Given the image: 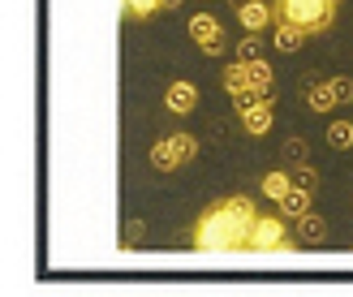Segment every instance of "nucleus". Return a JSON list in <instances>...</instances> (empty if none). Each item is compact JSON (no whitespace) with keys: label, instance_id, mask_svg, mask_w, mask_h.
Here are the masks:
<instances>
[{"label":"nucleus","instance_id":"nucleus-24","mask_svg":"<svg viewBox=\"0 0 353 297\" xmlns=\"http://www.w3.org/2000/svg\"><path fill=\"white\" fill-rule=\"evenodd\" d=\"M176 5H181V0H164V9H176Z\"/></svg>","mask_w":353,"mask_h":297},{"label":"nucleus","instance_id":"nucleus-20","mask_svg":"<svg viewBox=\"0 0 353 297\" xmlns=\"http://www.w3.org/2000/svg\"><path fill=\"white\" fill-rule=\"evenodd\" d=\"M293 181L306 185V190H319V172H314L310 164H297V168H293Z\"/></svg>","mask_w":353,"mask_h":297},{"label":"nucleus","instance_id":"nucleus-5","mask_svg":"<svg viewBox=\"0 0 353 297\" xmlns=\"http://www.w3.org/2000/svg\"><path fill=\"white\" fill-rule=\"evenodd\" d=\"M164 108H168V112H176V116L199 112V86L185 82V78H176L168 91H164Z\"/></svg>","mask_w":353,"mask_h":297},{"label":"nucleus","instance_id":"nucleus-2","mask_svg":"<svg viewBox=\"0 0 353 297\" xmlns=\"http://www.w3.org/2000/svg\"><path fill=\"white\" fill-rule=\"evenodd\" d=\"M276 22H297L306 34H327L336 22V0H276Z\"/></svg>","mask_w":353,"mask_h":297},{"label":"nucleus","instance_id":"nucleus-17","mask_svg":"<svg viewBox=\"0 0 353 297\" xmlns=\"http://www.w3.org/2000/svg\"><path fill=\"white\" fill-rule=\"evenodd\" d=\"M121 9H125L130 22H147V17H155L164 9V0H121Z\"/></svg>","mask_w":353,"mask_h":297},{"label":"nucleus","instance_id":"nucleus-8","mask_svg":"<svg viewBox=\"0 0 353 297\" xmlns=\"http://www.w3.org/2000/svg\"><path fill=\"white\" fill-rule=\"evenodd\" d=\"M185 30H190V39L199 43V48H207V43H216L220 34H224V26H220V22H216V17H211V13H194L190 22H185Z\"/></svg>","mask_w":353,"mask_h":297},{"label":"nucleus","instance_id":"nucleus-6","mask_svg":"<svg viewBox=\"0 0 353 297\" xmlns=\"http://www.w3.org/2000/svg\"><path fill=\"white\" fill-rule=\"evenodd\" d=\"M233 13H237L241 30H268L276 22V5H268V0H245V5L233 9Z\"/></svg>","mask_w":353,"mask_h":297},{"label":"nucleus","instance_id":"nucleus-16","mask_svg":"<svg viewBox=\"0 0 353 297\" xmlns=\"http://www.w3.org/2000/svg\"><path fill=\"white\" fill-rule=\"evenodd\" d=\"M259 190H263L268 198H276V203H280V198H285L289 190H293V177H289V172H280V168H276V172H268V177L259 181Z\"/></svg>","mask_w":353,"mask_h":297},{"label":"nucleus","instance_id":"nucleus-21","mask_svg":"<svg viewBox=\"0 0 353 297\" xmlns=\"http://www.w3.org/2000/svg\"><path fill=\"white\" fill-rule=\"evenodd\" d=\"M285 160L297 168V164H306V143H302V138H289V143H285Z\"/></svg>","mask_w":353,"mask_h":297},{"label":"nucleus","instance_id":"nucleus-22","mask_svg":"<svg viewBox=\"0 0 353 297\" xmlns=\"http://www.w3.org/2000/svg\"><path fill=\"white\" fill-rule=\"evenodd\" d=\"M332 91L341 103H353V78H332Z\"/></svg>","mask_w":353,"mask_h":297},{"label":"nucleus","instance_id":"nucleus-19","mask_svg":"<svg viewBox=\"0 0 353 297\" xmlns=\"http://www.w3.org/2000/svg\"><path fill=\"white\" fill-rule=\"evenodd\" d=\"M147 241V224L143 220H125L121 224V250H134V246H143Z\"/></svg>","mask_w":353,"mask_h":297},{"label":"nucleus","instance_id":"nucleus-1","mask_svg":"<svg viewBox=\"0 0 353 297\" xmlns=\"http://www.w3.org/2000/svg\"><path fill=\"white\" fill-rule=\"evenodd\" d=\"M254 203L245 194H228L220 203H211L207 212L199 216V224H194V250L199 254H237L245 250V241H250V229H254Z\"/></svg>","mask_w":353,"mask_h":297},{"label":"nucleus","instance_id":"nucleus-12","mask_svg":"<svg viewBox=\"0 0 353 297\" xmlns=\"http://www.w3.org/2000/svg\"><path fill=\"white\" fill-rule=\"evenodd\" d=\"M297 237H302V246H323L327 241V220L314 216V212L297 216Z\"/></svg>","mask_w":353,"mask_h":297},{"label":"nucleus","instance_id":"nucleus-13","mask_svg":"<svg viewBox=\"0 0 353 297\" xmlns=\"http://www.w3.org/2000/svg\"><path fill=\"white\" fill-rule=\"evenodd\" d=\"M250 86L259 91V99H272L276 103V74H272V65L268 61H250Z\"/></svg>","mask_w":353,"mask_h":297},{"label":"nucleus","instance_id":"nucleus-14","mask_svg":"<svg viewBox=\"0 0 353 297\" xmlns=\"http://www.w3.org/2000/svg\"><path fill=\"white\" fill-rule=\"evenodd\" d=\"M310 198H314V190H306V185H297V181H293V190H289L285 198H280V212L297 220V216H306V212H310Z\"/></svg>","mask_w":353,"mask_h":297},{"label":"nucleus","instance_id":"nucleus-4","mask_svg":"<svg viewBox=\"0 0 353 297\" xmlns=\"http://www.w3.org/2000/svg\"><path fill=\"white\" fill-rule=\"evenodd\" d=\"M194 155H199V138L194 134H172V138H160V143H151V168L155 172H176L185 168Z\"/></svg>","mask_w":353,"mask_h":297},{"label":"nucleus","instance_id":"nucleus-25","mask_svg":"<svg viewBox=\"0 0 353 297\" xmlns=\"http://www.w3.org/2000/svg\"><path fill=\"white\" fill-rule=\"evenodd\" d=\"M241 5H245V0H233V9H241Z\"/></svg>","mask_w":353,"mask_h":297},{"label":"nucleus","instance_id":"nucleus-3","mask_svg":"<svg viewBox=\"0 0 353 297\" xmlns=\"http://www.w3.org/2000/svg\"><path fill=\"white\" fill-rule=\"evenodd\" d=\"M297 246H302V237H289L280 216H259L250 229V241H245L250 254H297Z\"/></svg>","mask_w":353,"mask_h":297},{"label":"nucleus","instance_id":"nucleus-9","mask_svg":"<svg viewBox=\"0 0 353 297\" xmlns=\"http://www.w3.org/2000/svg\"><path fill=\"white\" fill-rule=\"evenodd\" d=\"M302 99L310 103V112H332V108H336V91H332V78L327 82H306L302 86Z\"/></svg>","mask_w":353,"mask_h":297},{"label":"nucleus","instance_id":"nucleus-15","mask_svg":"<svg viewBox=\"0 0 353 297\" xmlns=\"http://www.w3.org/2000/svg\"><path fill=\"white\" fill-rule=\"evenodd\" d=\"M263 52H268V39H263V30H245L241 39H237V48H233V57H237V61H259Z\"/></svg>","mask_w":353,"mask_h":297},{"label":"nucleus","instance_id":"nucleus-18","mask_svg":"<svg viewBox=\"0 0 353 297\" xmlns=\"http://www.w3.org/2000/svg\"><path fill=\"white\" fill-rule=\"evenodd\" d=\"M327 147L332 151H353V121H332L327 125Z\"/></svg>","mask_w":353,"mask_h":297},{"label":"nucleus","instance_id":"nucleus-10","mask_svg":"<svg viewBox=\"0 0 353 297\" xmlns=\"http://www.w3.org/2000/svg\"><path fill=\"white\" fill-rule=\"evenodd\" d=\"M306 39H310V34L297 26V22H276V39H272V48H276V52H285V57H293V52L302 48Z\"/></svg>","mask_w":353,"mask_h":297},{"label":"nucleus","instance_id":"nucleus-11","mask_svg":"<svg viewBox=\"0 0 353 297\" xmlns=\"http://www.w3.org/2000/svg\"><path fill=\"white\" fill-rule=\"evenodd\" d=\"M220 82H224V91L228 95H241V91H250V61H228L224 65V74H220Z\"/></svg>","mask_w":353,"mask_h":297},{"label":"nucleus","instance_id":"nucleus-26","mask_svg":"<svg viewBox=\"0 0 353 297\" xmlns=\"http://www.w3.org/2000/svg\"><path fill=\"white\" fill-rule=\"evenodd\" d=\"M336 5H345V0H336Z\"/></svg>","mask_w":353,"mask_h":297},{"label":"nucleus","instance_id":"nucleus-23","mask_svg":"<svg viewBox=\"0 0 353 297\" xmlns=\"http://www.w3.org/2000/svg\"><path fill=\"white\" fill-rule=\"evenodd\" d=\"M228 99H233V108H237V116H241L245 108H250V103H259V91L250 86V91H241V95H228Z\"/></svg>","mask_w":353,"mask_h":297},{"label":"nucleus","instance_id":"nucleus-7","mask_svg":"<svg viewBox=\"0 0 353 297\" xmlns=\"http://www.w3.org/2000/svg\"><path fill=\"white\" fill-rule=\"evenodd\" d=\"M272 121H276V112H272V99H259V103H250V108L241 112V130L250 134V138H263L272 130Z\"/></svg>","mask_w":353,"mask_h":297}]
</instances>
